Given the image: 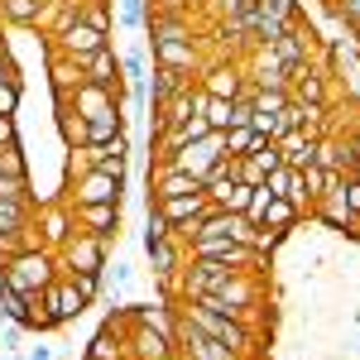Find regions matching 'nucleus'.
<instances>
[{"label":"nucleus","mask_w":360,"mask_h":360,"mask_svg":"<svg viewBox=\"0 0 360 360\" xmlns=\"http://www.w3.org/2000/svg\"><path fill=\"white\" fill-rule=\"evenodd\" d=\"M39 10H44V0H0V15H5L10 25H20V29L39 25Z\"/></svg>","instance_id":"c756f323"},{"label":"nucleus","mask_w":360,"mask_h":360,"mask_svg":"<svg viewBox=\"0 0 360 360\" xmlns=\"http://www.w3.org/2000/svg\"><path fill=\"white\" fill-rule=\"evenodd\" d=\"M82 20L91 29H101V34H111V10H106V0H82Z\"/></svg>","instance_id":"e433bc0d"},{"label":"nucleus","mask_w":360,"mask_h":360,"mask_svg":"<svg viewBox=\"0 0 360 360\" xmlns=\"http://www.w3.org/2000/svg\"><path fill=\"white\" fill-rule=\"evenodd\" d=\"M188 193H202V178H193V173H183L173 164L149 168V202H168V197H188Z\"/></svg>","instance_id":"1a4fd4ad"},{"label":"nucleus","mask_w":360,"mask_h":360,"mask_svg":"<svg viewBox=\"0 0 360 360\" xmlns=\"http://www.w3.org/2000/svg\"><path fill=\"white\" fill-rule=\"evenodd\" d=\"M173 346L183 351L178 360H250V356H240V351H231V346H221V341H212L207 332H197V327H188L183 317H178V327H173Z\"/></svg>","instance_id":"0eeeda50"},{"label":"nucleus","mask_w":360,"mask_h":360,"mask_svg":"<svg viewBox=\"0 0 360 360\" xmlns=\"http://www.w3.org/2000/svg\"><path fill=\"white\" fill-rule=\"evenodd\" d=\"M178 317H183L188 327H197V332H207L212 341H221V346H231V351H240V356H255V346H259V332H255L250 322L226 317V312H212V307L193 303V298L178 303Z\"/></svg>","instance_id":"f03ea898"},{"label":"nucleus","mask_w":360,"mask_h":360,"mask_svg":"<svg viewBox=\"0 0 360 360\" xmlns=\"http://www.w3.org/2000/svg\"><path fill=\"white\" fill-rule=\"evenodd\" d=\"M120 72L130 77V82H144V53L130 49V53H120Z\"/></svg>","instance_id":"37998d69"},{"label":"nucleus","mask_w":360,"mask_h":360,"mask_svg":"<svg viewBox=\"0 0 360 360\" xmlns=\"http://www.w3.org/2000/svg\"><path fill=\"white\" fill-rule=\"evenodd\" d=\"M226 159H245V154H255L259 144H264V135H255V125H236V130H226Z\"/></svg>","instance_id":"c85d7f7f"},{"label":"nucleus","mask_w":360,"mask_h":360,"mask_svg":"<svg viewBox=\"0 0 360 360\" xmlns=\"http://www.w3.org/2000/svg\"><path fill=\"white\" fill-rule=\"evenodd\" d=\"M356 53H360V49H356Z\"/></svg>","instance_id":"6e6d98bb"},{"label":"nucleus","mask_w":360,"mask_h":360,"mask_svg":"<svg viewBox=\"0 0 360 360\" xmlns=\"http://www.w3.org/2000/svg\"><path fill=\"white\" fill-rule=\"evenodd\" d=\"M125 356L130 360L173 356V332H168L164 322H125Z\"/></svg>","instance_id":"7ed1b4c3"},{"label":"nucleus","mask_w":360,"mask_h":360,"mask_svg":"<svg viewBox=\"0 0 360 360\" xmlns=\"http://www.w3.org/2000/svg\"><path fill=\"white\" fill-rule=\"evenodd\" d=\"M34 226H39V240H44L49 250H63L68 240H72V231H77V221H72V207H68V202H63V207H44Z\"/></svg>","instance_id":"2eb2a0df"},{"label":"nucleus","mask_w":360,"mask_h":360,"mask_svg":"<svg viewBox=\"0 0 360 360\" xmlns=\"http://www.w3.org/2000/svg\"><path fill=\"white\" fill-rule=\"evenodd\" d=\"M183 86H193L183 72H173V68H154V91H149V106H164V101H173Z\"/></svg>","instance_id":"a878e982"},{"label":"nucleus","mask_w":360,"mask_h":360,"mask_svg":"<svg viewBox=\"0 0 360 360\" xmlns=\"http://www.w3.org/2000/svg\"><path fill=\"white\" fill-rule=\"evenodd\" d=\"M341 197H346V207H351V217L360 221V173H351V178H341Z\"/></svg>","instance_id":"c03bdc74"},{"label":"nucleus","mask_w":360,"mask_h":360,"mask_svg":"<svg viewBox=\"0 0 360 360\" xmlns=\"http://www.w3.org/2000/svg\"><path fill=\"white\" fill-rule=\"evenodd\" d=\"M231 106H236V101H221V96H207V106H202L207 125H212L217 135H226V130H231Z\"/></svg>","instance_id":"473e14b6"},{"label":"nucleus","mask_w":360,"mask_h":360,"mask_svg":"<svg viewBox=\"0 0 360 360\" xmlns=\"http://www.w3.org/2000/svg\"><path fill=\"white\" fill-rule=\"evenodd\" d=\"M20 111V77L0 82V115H15Z\"/></svg>","instance_id":"79ce46f5"},{"label":"nucleus","mask_w":360,"mask_h":360,"mask_svg":"<svg viewBox=\"0 0 360 360\" xmlns=\"http://www.w3.org/2000/svg\"><path fill=\"white\" fill-rule=\"evenodd\" d=\"M82 72H86V82H96V86H125V72H120V53H115L111 44H106V49H96V53L86 58Z\"/></svg>","instance_id":"aec40b11"},{"label":"nucleus","mask_w":360,"mask_h":360,"mask_svg":"<svg viewBox=\"0 0 360 360\" xmlns=\"http://www.w3.org/2000/svg\"><path fill=\"white\" fill-rule=\"evenodd\" d=\"M44 303L53 307L58 327H68V322H77V317H82L86 307H91V303L82 298V293H77V283H72L68 274L58 278V283H49V288H44Z\"/></svg>","instance_id":"4468645a"},{"label":"nucleus","mask_w":360,"mask_h":360,"mask_svg":"<svg viewBox=\"0 0 360 360\" xmlns=\"http://www.w3.org/2000/svg\"><path fill=\"white\" fill-rule=\"evenodd\" d=\"M115 135H125V111L120 106L86 115V144H111Z\"/></svg>","instance_id":"393cba45"},{"label":"nucleus","mask_w":360,"mask_h":360,"mask_svg":"<svg viewBox=\"0 0 360 360\" xmlns=\"http://www.w3.org/2000/svg\"><path fill=\"white\" fill-rule=\"evenodd\" d=\"M29 360H53V351H49V346H39V351H34Z\"/></svg>","instance_id":"8fccbe9b"},{"label":"nucleus","mask_w":360,"mask_h":360,"mask_svg":"<svg viewBox=\"0 0 360 360\" xmlns=\"http://www.w3.org/2000/svg\"><path fill=\"white\" fill-rule=\"evenodd\" d=\"M168 236H173V226H168V221H164V212H159V207L149 202V226H144V245H154V240H168Z\"/></svg>","instance_id":"58836bf2"},{"label":"nucleus","mask_w":360,"mask_h":360,"mask_svg":"<svg viewBox=\"0 0 360 360\" xmlns=\"http://www.w3.org/2000/svg\"><path fill=\"white\" fill-rule=\"evenodd\" d=\"M72 283H77V293H82L86 303H96V298H101V274H82V269H72Z\"/></svg>","instance_id":"a19ab883"},{"label":"nucleus","mask_w":360,"mask_h":360,"mask_svg":"<svg viewBox=\"0 0 360 360\" xmlns=\"http://www.w3.org/2000/svg\"><path fill=\"white\" fill-rule=\"evenodd\" d=\"M144 29H149V39H154V44H164V39H197L183 10H149Z\"/></svg>","instance_id":"4be33fe9"},{"label":"nucleus","mask_w":360,"mask_h":360,"mask_svg":"<svg viewBox=\"0 0 360 360\" xmlns=\"http://www.w3.org/2000/svg\"><path fill=\"white\" fill-rule=\"evenodd\" d=\"M298 217H303V212H298L293 202H283V197H269V207H264L259 226H264V231H293V226H298Z\"/></svg>","instance_id":"bb28decb"},{"label":"nucleus","mask_w":360,"mask_h":360,"mask_svg":"<svg viewBox=\"0 0 360 360\" xmlns=\"http://www.w3.org/2000/svg\"><path fill=\"white\" fill-rule=\"evenodd\" d=\"M49 82H53V101H58V106H68V101H72V91L86 82L82 63H77V58H63L53 39H49Z\"/></svg>","instance_id":"6e6552de"},{"label":"nucleus","mask_w":360,"mask_h":360,"mask_svg":"<svg viewBox=\"0 0 360 360\" xmlns=\"http://www.w3.org/2000/svg\"><path fill=\"white\" fill-rule=\"evenodd\" d=\"M154 207L164 212V221L173 226V236H178V231H188V226H193L197 217L212 207V202H207V193H188V197H168V202H154Z\"/></svg>","instance_id":"f3484780"},{"label":"nucleus","mask_w":360,"mask_h":360,"mask_svg":"<svg viewBox=\"0 0 360 360\" xmlns=\"http://www.w3.org/2000/svg\"><path fill=\"white\" fill-rule=\"evenodd\" d=\"M245 82L250 86H288V68L274 53V44H255L245 63Z\"/></svg>","instance_id":"9d476101"},{"label":"nucleus","mask_w":360,"mask_h":360,"mask_svg":"<svg viewBox=\"0 0 360 360\" xmlns=\"http://www.w3.org/2000/svg\"><path fill=\"white\" fill-rule=\"evenodd\" d=\"M58 259H63V274H72V269H82V274H106V240H96V236H86V231H72V240L58 250Z\"/></svg>","instance_id":"39448f33"},{"label":"nucleus","mask_w":360,"mask_h":360,"mask_svg":"<svg viewBox=\"0 0 360 360\" xmlns=\"http://www.w3.org/2000/svg\"><path fill=\"white\" fill-rule=\"evenodd\" d=\"M20 332H25V327H20V322H10L5 336H0V346H5V351H15V346H20Z\"/></svg>","instance_id":"a18cd8bd"},{"label":"nucleus","mask_w":360,"mask_h":360,"mask_svg":"<svg viewBox=\"0 0 360 360\" xmlns=\"http://www.w3.org/2000/svg\"><path fill=\"white\" fill-rule=\"evenodd\" d=\"M288 96L303 101V106H327V77H322V68H312V63L293 68L288 72Z\"/></svg>","instance_id":"dca6fc26"},{"label":"nucleus","mask_w":360,"mask_h":360,"mask_svg":"<svg viewBox=\"0 0 360 360\" xmlns=\"http://www.w3.org/2000/svg\"><path fill=\"white\" fill-rule=\"evenodd\" d=\"M125 193V178H111V173H96V168H82L72 173V207H96V202H120Z\"/></svg>","instance_id":"423d86ee"},{"label":"nucleus","mask_w":360,"mask_h":360,"mask_svg":"<svg viewBox=\"0 0 360 360\" xmlns=\"http://www.w3.org/2000/svg\"><path fill=\"white\" fill-rule=\"evenodd\" d=\"M312 217H322V221L332 226V231H346V236H360L356 231V217H351V207H346V197H341V178L332 183V193L322 197V202H312Z\"/></svg>","instance_id":"a211bd4d"},{"label":"nucleus","mask_w":360,"mask_h":360,"mask_svg":"<svg viewBox=\"0 0 360 360\" xmlns=\"http://www.w3.org/2000/svg\"><path fill=\"white\" fill-rule=\"evenodd\" d=\"M164 360H178V356H164Z\"/></svg>","instance_id":"3c124183"},{"label":"nucleus","mask_w":360,"mask_h":360,"mask_svg":"<svg viewBox=\"0 0 360 360\" xmlns=\"http://www.w3.org/2000/svg\"><path fill=\"white\" fill-rule=\"evenodd\" d=\"M58 130L68 139V149H82L86 144V115H77L72 106H58Z\"/></svg>","instance_id":"7c9ffc66"},{"label":"nucleus","mask_w":360,"mask_h":360,"mask_svg":"<svg viewBox=\"0 0 360 360\" xmlns=\"http://www.w3.org/2000/svg\"><path fill=\"white\" fill-rule=\"evenodd\" d=\"M0 278H5V288H15V293H25V298H39L49 283L63 278V259H58V250H49V245L20 250V255L0 259Z\"/></svg>","instance_id":"f257e3e1"},{"label":"nucleus","mask_w":360,"mask_h":360,"mask_svg":"<svg viewBox=\"0 0 360 360\" xmlns=\"http://www.w3.org/2000/svg\"><path fill=\"white\" fill-rule=\"evenodd\" d=\"M53 44H58V53H63V58H77V63H86L96 49H106V44H111V34H101V29L86 25V20H77V25L63 29Z\"/></svg>","instance_id":"9b49d317"},{"label":"nucleus","mask_w":360,"mask_h":360,"mask_svg":"<svg viewBox=\"0 0 360 360\" xmlns=\"http://www.w3.org/2000/svg\"><path fill=\"white\" fill-rule=\"evenodd\" d=\"M245 159H255V168H259L264 178H269L274 168H283V154H278V144H274V139H264V144H259L255 154H245Z\"/></svg>","instance_id":"72a5a7b5"},{"label":"nucleus","mask_w":360,"mask_h":360,"mask_svg":"<svg viewBox=\"0 0 360 360\" xmlns=\"http://www.w3.org/2000/svg\"><path fill=\"white\" fill-rule=\"evenodd\" d=\"M149 20V0H120V25L125 29H144Z\"/></svg>","instance_id":"4c0bfd02"},{"label":"nucleus","mask_w":360,"mask_h":360,"mask_svg":"<svg viewBox=\"0 0 360 360\" xmlns=\"http://www.w3.org/2000/svg\"><path fill=\"white\" fill-rule=\"evenodd\" d=\"M154 10H188V0H154Z\"/></svg>","instance_id":"de8ad7c7"},{"label":"nucleus","mask_w":360,"mask_h":360,"mask_svg":"<svg viewBox=\"0 0 360 360\" xmlns=\"http://www.w3.org/2000/svg\"><path fill=\"white\" fill-rule=\"evenodd\" d=\"M10 77H15V68H10V58L0 53V82H10Z\"/></svg>","instance_id":"09e8293b"},{"label":"nucleus","mask_w":360,"mask_h":360,"mask_svg":"<svg viewBox=\"0 0 360 360\" xmlns=\"http://www.w3.org/2000/svg\"><path fill=\"white\" fill-rule=\"evenodd\" d=\"M197 77H202V91H207V96H221V101H245V96H250L245 68H236L231 58H217V63H207Z\"/></svg>","instance_id":"20e7f679"},{"label":"nucleus","mask_w":360,"mask_h":360,"mask_svg":"<svg viewBox=\"0 0 360 360\" xmlns=\"http://www.w3.org/2000/svg\"><path fill=\"white\" fill-rule=\"evenodd\" d=\"M144 255H149V264H154V278L159 274H183V264H188V245H183L178 236L144 245Z\"/></svg>","instance_id":"5701e85b"},{"label":"nucleus","mask_w":360,"mask_h":360,"mask_svg":"<svg viewBox=\"0 0 360 360\" xmlns=\"http://www.w3.org/2000/svg\"><path fill=\"white\" fill-rule=\"evenodd\" d=\"M82 360H91V356H82Z\"/></svg>","instance_id":"864d4df0"},{"label":"nucleus","mask_w":360,"mask_h":360,"mask_svg":"<svg viewBox=\"0 0 360 360\" xmlns=\"http://www.w3.org/2000/svg\"><path fill=\"white\" fill-rule=\"evenodd\" d=\"M86 356H91V360H130V356H125V317H120V312H115L111 322L91 336Z\"/></svg>","instance_id":"6ab92c4d"},{"label":"nucleus","mask_w":360,"mask_h":360,"mask_svg":"<svg viewBox=\"0 0 360 360\" xmlns=\"http://www.w3.org/2000/svg\"><path fill=\"white\" fill-rule=\"evenodd\" d=\"M278 144V154H283V168H307V164H317V139L303 135V130H288L283 139H274Z\"/></svg>","instance_id":"b1692460"},{"label":"nucleus","mask_w":360,"mask_h":360,"mask_svg":"<svg viewBox=\"0 0 360 360\" xmlns=\"http://www.w3.org/2000/svg\"><path fill=\"white\" fill-rule=\"evenodd\" d=\"M68 207H72V202H68ZM72 221H77V231H86V236H96V240H111V236H120V202L72 207Z\"/></svg>","instance_id":"f8f14e48"},{"label":"nucleus","mask_w":360,"mask_h":360,"mask_svg":"<svg viewBox=\"0 0 360 360\" xmlns=\"http://www.w3.org/2000/svg\"><path fill=\"white\" fill-rule=\"evenodd\" d=\"M34 226V207H20V202H0V236L10 231H25Z\"/></svg>","instance_id":"2f4dec72"},{"label":"nucleus","mask_w":360,"mask_h":360,"mask_svg":"<svg viewBox=\"0 0 360 360\" xmlns=\"http://www.w3.org/2000/svg\"><path fill=\"white\" fill-rule=\"evenodd\" d=\"M82 20V0H44V10H39V25L34 29H44L49 39H58L68 25H77Z\"/></svg>","instance_id":"412c9836"},{"label":"nucleus","mask_w":360,"mask_h":360,"mask_svg":"<svg viewBox=\"0 0 360 360\" xmlns=\"http://www.w3.org/2000/svg\"><path fill=\"white\" fill-rule=\"evenodd\" d=\"M0 312H5L10 322H20V327H34V298L5 288V283H0Z\"/></svg>","instance_id":"cd10ccee"},{"label":"nucleus","mask_w":360,"mask_h":360,"mask_svg":"<svg viewBox=\"0 0 360 360\" xmlns=\"http://www.w3.org/2000/svg\"><path fill=\"white\" fill-rule=\"evenodd\" d=\"M0 53H5V44H0Z\"/></svg>","instance_id":"603ef678"},{"label":"nucleus","mask_w":360,"mask_h":360,"mask_svg":"<svg viewBox=\"0 0 360 360\" xmlns=\"http://www.w3.org/2000/svg\"><path fill=\"white\" fill-rule=\"evenodd\" d=\"M0 144H15V115H0Z\"/></svg>","instance_id":"49530a36"},{"label":"nucleus","mask_w":360,"mask_h":360,"mask_svg":"<svg viewBox=\"0 0 360 360\" xmlns=\"http://www.w3.org/2000/svg\"><path fill=\"white\" fill-rule=\"evenodd\" d=\"M264 15H274L278 25H298V0H255Z\"/></svg>","instance_id":"c9c22d12"},{"label":"nucleus","mask_w":360,"mask_h":360,"mask_svg":"<svg viewBox=\"0 0 360 360\" xmlns=\"http://www.w3.org/2000/svg\"><path fill=\"white\" fill-rule=\"evenodd\" d=\"M332 15L341 29H356L360 25V0H332Z\"/></svg>","instance_id":"ea45409f"},{"label":"nucleus","mask_w":360,"mask_h":360,"mask_svg":"<svg viewBox=\"0 0 360 360\" xmlns=\"http://www.w3.org/2000/svg\"><path fill=\"white\" fill-rule=\"evenodd\" d=\"M0 202H20V207H34V202H29V178H10V173H0Z\"/></svg>","instance_id":"f704fd0d"},{"label":"nucleus","mask_w":360,"mask_h":360,"mask_svg":"<svg viewBox=\"0 0 360 360\" xmlns=\"http://www.w3.org/2000/svg\"><path fill=\"white\" fill-rule=\"evenodd\" d=\"M0 283H5V278H0Z\"/></svg>","instance_id":"5fc2aeb1"},{"label":"nucleus","mask_w":360,"mask_h":360,"mask_svg":"<svg viewBox=\"0 0 360 360\" xmlns=\"http://www.w3.org/2000/svg\"><path fill=\"white\" fill-rule=\"evenodd\" d=\"M154 68H173V72H183V77H197V72H202L197 39H164V44H154Z\"/></svg>","instance_id":"ddd939ff"}]
</instances>
